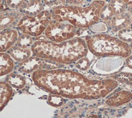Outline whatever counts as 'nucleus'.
Returning a JSON list of instances; mask_svg holds the SVG:
<instances>
[{
    "mask_svg": "<svg viewBox=\"0 0 132 118\" xmlns=\"http://www.w3.org/2000/svg\"><path fill=\"white\" fill-rule=\"evenodd\" d=\"M123 1L128 5V6H130V5H132V0H123Z\"/></svg>",
    "mask_w": 132,
    "mask_h": 118,
    "instance_id": "obj_28",
    "label": "nucleus"
},
{
    "mask_svg": "<svg viewBox=\"0 0 132 118\" xmlns=\"http://www.w3.org/2000/svg\"><path fill=\"white\" fill-rule=\"evenodd\" d=\"M87 118H98L96 116H90V117H87Z\"/></svg>",
    "mask_w": 132,
    "mask_h": 118,
    "instance_id": "obj_30",
    "label": "nucleus"
},
{
    "mask_svg": "<svg viewBox=\"0 0 132 118\" xmlns=\"http://www.w3.org/2000/svg\"><path fill=\"white\" fill-rule=\"evenodd\" d=\"M18 29H7L0 32V52L7 50L16 45L19 37Z\"/></svg>",
    "mask_w": 132,
    "mask_h": 118,
    "instance_id": "obj_10",
    "label": "nucleus"
},
{
    "mask_svg": "<svg viewBox=\"0 0 132 118\" xmlns=\"http://www.w3.org/2000/svg\"><path fill=\"white\" fill-rule=\"evenodd\" d=\"M130 49H131V51H132V43L130 44Z\"/></svg>",
    "mask_w": 132,
    "mask_h": 118,
    "instance_id": "obj_31",
    "label": "nucleus"
},
{
    "mask_svg": "<svg viewBox=\"0 0 132 118\" xmlns=\"http://www.w3.org/2000/svg\"><path fill=\"white\" fill-rule=\"evenodd\" d=\"M31 50L34 56L61 64L76 63L81 58L87 56L89 51L85 39L78 37L60 43L48 39H37Z\"/></svg>",
    "mask_w": 132,
    "mask_h": 118,
    "instance_id": "obj_2",
    "label": "nucleus"
},
{
    "mask_svg": "<svg viewBox=\"0 0 132 118\" xmlns=\"http://www.w3.org/2000/svg\"><path fill=\"white\" fill-rule=\"evenodd\" d=\"M109 3L114 13V16L127 12L128 5L123 0H109Z\"/></svg>",
    "mask_w": 132,
    "mask_h": 118,
    "instance_id": "obj_18",
    "label": "nucleus"
},
{
    "mask_svg": "<svg viewBox=\"0 0 132 118\" xmlns=\"http://www.w3.org/2000/svg\"><path fill=\"white\" fill-rule=\"evenodd\" d=\"M85 41L89 51L97 57L120 56L127 58L132 53L129 43L107 33L87 35Z\"/></svg>",
    "mask_w": 132,
    "mask_h": 118,
    "instance_id": "obj_4",
    "label": "nucleus"
},
{
    "mask_svg": "<svg viewBox=\"0 0 132 118\" xmlns=\"http://www.w3.org/2000/svg\"><path fill=\"white\" fill-rule=\"evenodd\" d=\"M14 60L11 57L7 52H1L0 53V75L2 77L5 75H8L11 73L15 68V62Z\"/></svg>",
    "mask_w": 132,
    "mask_h": 118,
    "instance_id": "obj_14",
    "label": "nucleus"
},
{
    "mask_svg": "<svg viewBox=\"0 0 132 118\" xmlns=\"http://www.w3.org/2000/svg\"><path fill=\"white\" fill-rule=\"evenodd\" d=\"M24 15L18 10L8 9L0 12V29H16Z\"/></svg>",
    "mask_w": 132,
    "mask_h": 118,
    "instance_id": "obj_8",
    "label": "nucleus"
},
{
    "mask_svg": "<svg viewBox=\"0 0 132 118\" xmlns=\"http://www.w3.org/2000/svg\"><path fill=\"white\" fill-rule=\"evenodd\" d=\"M64 97L57 95H52L48 98L49 104L54 107H60L64 104Z\"/></svg>",
    "mask_w": 132,
    "mask_h": 118,
    "instance_id": "obj_22",
    "label": "nucleus"
},
{
    "mask_svg": "<svg viewBox=\"0 0 132 118\" xmlns=\"http://www.w3.org/2000/svg\"><path fill=\"white\" fill-rule=\"evenodd\" d=\"M118 38L123 42L130 44L132 43V26L119 31L118 33Z\"/></svg>",
    "mask_w": 132,
    "mask_h": 118,
    "instance_id": "obj_20",
    "label": "nucleus"
},
{
    "mask_svg": "<svg viewBox=\"0 0 132 118\" xmlns=\"http://www.w3.org/2000/svg\"><path fill=\"white\" fill-rule=\"evenodd\" d=\"M99 1H104V2H107V0H99Z\"/></svg>",
    "mask_w": 132,
    "mask_h": 118,
    "instance_id": "obj_32",
    "label": "nucleus"
},
{
    "mask_svg": "<svg viewBox=\"0 0 132 118\" xmlns=\"http://www.w3.org/2000/svg\"><path fill=\"white\" fill-rule=\"evenodd\" d=\"M131 26H132V25H131Z\"/></svg>",
    "mask_w": 132,
    "mask_h": 118,
    "instance_id": "obj_33",
    "label": "nucleus"
},
{
    "mask_svg": "<svg viewBox=\"0 0 132 118\" xmlns=\"http://www.w3.org/2000/svg\"><path fill=\"white\" fill-rule=\"evenodd\" d=\"M52 20L50 10H45L34 16H24L17 25V29L21 33L29 34L34 38H38L45 33L47 25Z\"/></svg>",
    "mask_w": 132,
    "mask_h": 118,
    "instance_id": "obj_5",
    "label": "nucleus"
},
{
    "mask_svg": "<svg viewBox=\"0 0 132 118\" xmlns=\"http://www.w3.org/2000/svg\"><path fill=\"white\" fill-rule=\"evenodd\" d=\"M127 11L132 15V5H130V6H128V8H127Z\"/></svg>",
    "mask_w": 132,
    "mask_h": 118,
    "instance_id": "obj_29",
    "label": "nucleus"
},
{
    "mask_svg": "<svg viewBox=\"0 0 132 118\" xmlns=\"http://www.w3.org/2000/svg\"><path fill=\"white\" fill-rule=\"evenodd\" d=\"M45 7L43 0H25L18 11L24 16H34L45 11Z\"/></svg>",
    "mask_w": 132,
    "mask_h": 118,
    "instance_id": "obj_11",
    "label": "nucleus"
},
{
    "mask_svg": "<svg viewBox=\"0 0 132 118\" xmlns=\"http://www.w3.org/2000/svg\"><path fill=\"white\" fill-rule=\"evenodd\" d=\"M32 80L42 90L68 99L104 98L118 86V81L113 78L93 80L64 69L37 70L32 73Z\"/></svg>",
    "mask_w": 132,
    "mask_h": 118,
    "instance_id": "obj_1",
    "label": "nucleus"
},
{
    "mask_svg": "<svg viewBox=\"0 0 132 118\" xmlns=\"http://www.w3.org/2000/svg\"><path fill=\"white\" fill-rule=\"evenodd\" d=\"M12 86L8 84L7 81H1L0 82V93H1V110L10 101L13 95V90Z\"/></svg>",
    "mask_w": 132,
    "mask_h": 118,
    "instance_id": "obj_15",
    "label": "nucleus"
},
{
    "mask_svg": "<svg viewBox=\"0 0 132 118\" xmlns=\"http://www.w3.org/2000/svg\"><path fill=\"white\" fill-rule=\"evenodd\" d=\"M75 66H76V68H78L80 70L86 71V70H87L90 67V61L85 56V57H82L80 60H78L77 62L75 63Z\"/></svg>",
    "mask_w": 132,
    "mask_h": 118,
    "instance_id": "obj_23",
    "label": "nucleus"
},
{
    "mask_svg": "<svg viewBox=\"0 0 132 118\" xmlns=\"http://www.w3.org/2000/svg\"><path fill=\"white\" fill-rule=\"evenodd\" d=\"M126 64L128 68L132 69V55L128 56L127 58H126Z\"/></svg>",
    "mask_w": 132,
    "mask_h": 118,
    "instance_id": "obj_27",
    "label": "nucleus"
},
{
    "mask_svg": "<svg viewBox=\"0 0 132 118\" xmlns=\"http://www.w3.org/2000/svg\"><path fill=\"white\" fill-rule=\"evenodd\" d=\"M132 100V93L128 90H121L105 101V104L109 107H120L128 104Z\"/></svg>",
    "mask_w": 132,
    "mask_h": 118,
    "instance_id": "obj_12",
    "label": "nucleus"
},
{
    "mask_svg": "<svg viewBox=\"0 0 132 118\" xmlns=\"http://www.w3.org/2000/svg\"><path fill=\"white\" fill-rule=\"evenodd\" d=\"M36 41L37 38H35L34 37H32V36L26 33H19V37L16 45L22 48H31Z\"/></svg>",
    "mask_w": 132,
    "mask_h": 118,
    "instance_id": "obj_17",
    "label": "nucleus"
},
{
    "mask_svg": "<svg viewBox=\"0 0 132 118\" xmlns=\"http://www.w3.org/2000/svg\"><path fill=\"white\" fill-rule=\"evenodd\" d=\"M7 53L17 63H21L33 55L31 48H22L15 45L7 50Z\"/></svg>",
    "mask_w": 132,
    "mask_h": 118,
    "instance_id": "obj_13",
    "label": "nucleus"
},
{
    "mask_svg": "<svg viewBox=\"0 0 132 118\" xmlns=\"http://www.w3.org/2000/svg\"><path fill=\"white\" fill-rule=\"evenodd\" d=\"M113 78L121 83L132 86V73H119L114 75Z\"/></svg>",
    "mask_w": 132,
    "mask_h": 118,
    "instance_id": "obj_21",
    "label": "nucleus"
},
{
    "mask_svg": "<svg viewBox=\"0 0 132 118\" xmlns=\"http://www.w3.org/2000/svg\"><path fill=\"white\" fill-rule=\"evenodd\" d=\"M63 66L61 64H58L49 60L32 55L28 60L19 63L17 70L24 73H33L37 70H51L60 69Z\"/></svg>",
    "mask_w": 132,
    "mask_h": 118,
    "instance_id": "obj_7",
    "label": "nucleus"
},
{
    "mask_svg": "<svg viewBox=\"0 0 132 118\" xmlns=\"http://www.w3.org/2000/svg\"><path fill=\"white\" fill-rule=\"evenodd\" d=\"M105 24L112 32L118 33L121 30L131 26L132 15L128 11L119 15H116Z\"/></svg>",
    "mask_w": 132,
    "mask_h": 118,
    "instance_id": "obj_9",
    "label": "nucleus"
},
{
    "mask_svg": "<svg viewBox=\"0 0 132 118\" xmlns=\"http://www.w3.org/2000/svg\"><path fill=\"white\" fill-rule=\"evenodd\" d=\"M106 2L94 0L87 6L57 5L51 8L52 20L68 22L78 29H89L100 20V11Z\"/></svg>",
    "mask_w": 132,
    "mask_h": 118,
    "instance_id": "obj_3",
    "label": "nucleus"
},
{
    "mask_svg": "<svg viewBox=\"0 0 132 118\" xmlns=\"http://www.w3.org/2000/svg\"><path fill=\"white\" fill-rule=\"evenodd\" d=\"M25 0H6L7 5L11 10H19Z\"/></svg>",
    "mask_w": 132,
    "mask_h": 118,
    "instance_id": "obj_25",
    "label": "nucleus"
},
{
    "mask_svg": "<svg viewBox=\"0 0 132 118\" xmlns=\"http://www.w3.org/2000/svg\"><path fill=\"white\" fill-rule=\"evenodd\" d=\"M78 29L68 22L52 20L45 30L46 38L55 43H63L76 38Z\"/></svg>",
    "mask_w": 132,
    "mask_h": 118,
    "instance_id": "obj_6",
    "label": "nucleus"
},
{
    "mask_svg": "<svg viewBox=\"0 0 132 118\" xmlns=\"http://www.w3.org/2000/svg\"><path fill=\"white\" fill-rule=\"evenodd\" d=\"M59 1L60 0H43L45 6L48 7H52L55 6V5L57 6V4L59 3Z\"/></svg>",
    "mask_w": 132,
    "mask_h": 118,
    "instance_id": "obj_26",
    "label": "nucleus"
},
{
    "mask_svg": "<svg viewBox=\"0 0 132 118\" xmlns=\"http://www.w3.org/2000/svg\"><path fill=\"white\" fill-rule=\"evenodd\" d=\"M86 0H60L59 5L64 6H84Z\"/></svg>",
    "mask_w": 132,
    "mask_h": 118,
    "instance_id": "obj_24",
    "label": "nucleus"
},
{
    "mask_svg": "<svg viewBox=\"0 0 132 118\" xmlns=\"http://www.w3.org/2000/svg\"><path fill=\"white\" fill-rule=\"evenodd\" d=\"M113 16H114V13L113 12V10H112L109 3L106 2L104 6L102 7L100 11V20H103L104 23H106Z\"/></svg>",
    "mask_w": 132,
    "mask_h": 118,
    "instance_id": "obj_19",
    "label": "nucleus"
},
{
    "mask_svg": "<svg viewBox=\"0 0 132 118\" xmlns=\"http://www.w3.org/2000/svg\"><path fill=\"white\" fill-rule=\"evenodd\" d=\"M6 81L16 89H22L26 84L24 77L18 73H11L8 74L6 78Z\"/></svg>",
    "mask_w": 132,
    "mask_h": 118,
    "instance_id": "obj_16",
    "label": "nucleus"
}]
</instances>
